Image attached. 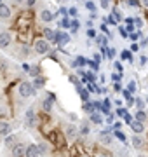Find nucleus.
<instances>
[{"label":"nucleus","instance_id":"57","mask_svg":"<svg viewBox=\"0 0 148 157\" xmlns=\"http://www.w3.org/2000/svg\"><path fill=\"white\" fill-rule=\"evenodd\" d=\"M26 4H28V6H33V4H35V0H26Z\"/></svg>","mask_w":148,"mask_h":157},{"label":"nucleus","instance_id":"11","mask_svg":"<svg viewBox=\"0 0 148 157\" xmlns=\"http://www.w3.org/2000/svg\"><path fill=\"white\" fill-rule=\"evenodd\" d=\"M77 91H79L80 98H82L84 101H87V100H89V91H87V89H84V87H82L80 84H77Z\"/></svg>","mask_w":148,"mask_h":157},{"label":"nucleus","instance_id":"54","mask_svg":"<svg viewBox=\"0 0 148 157\" xmlns=\"http://www.w3.org/2000/svg\"><path fill=\"white\" fill-rule=\"evenodd\" d=\"M101 30H103L106 35H108V28H106V25H101Z\"/></svg>","mask_w":148,"mask_h":157},{"label":"nucleus","instance_id":"15","mask_svg":"<svg viewBox=\"0 0 148 157\" xmlns=\"http://www.w3.org/2000/svg\"><path fill=\"white\" fill-rule=\"evenodd\" d=\"M82 110L91 115V113L94 112V103H91V101H86V103H84V107H82Z\"/></svg>","mask_w":148,"mask_h":157},{"label":"nucleus","instance_id":"3","mask_svg":"<svg viewBox=\"0 0 148 157\" xmlns=\"http://www.w3.org/2000/svg\"><path fill=\"white\" fill-rule=\"evenodd\" d=\"M24 152H26V145H23V143H16L12 147V157H23Z\"/></svg>","mask_w":148,"mask_h":157},{"label":"nucleus","instance_id":"18","mask_svg":"<svg viewBox=\"0 0 148 157\" xmlns=\"http://www.w3.org/2000/svg\"><path fill=\"white\" fill-rule=\"evenodd\" d=\"M44 35H46V39H47V40L54 42V32H52L51 28H44Z\"/></svg>","mask_w":148,"mask_h":157},{"label":"nucleus","instance_id":"17","mask_svg":"<svg viewBox=\"0 0 148 157\" xmlns=\"http://www.w3.org/2000/svg\"><path fill=\"white\" fill-rule=\"evenodd\" d=\"M132 147L134 148H141L143 147V138H139V136H132Z\"/></svg>","mask_w":148,"mask_h":157},{"label":"nucleus","instance_id":"31","mask_svg":"<svg viewBox=\"0 0 148 157\" xmlns=\"http://www.w3.org/2000/svg\"><path fill=\"white\" fill-rule=\"evenodd\" d=\"M82 124H84V126L80 128V135H84V136H86L87 133H89V128H87V124H86V122H82Z\"/></svg>","mask_w":148,"mask_h":157},{"label":"nucleus","instance_id":"16","mask_svg":"<svg viewBox=\"0 0 148 157\" xmlns=\"http://www.w3.org/2000/svg\"><path fill=\"white\" fill-rule=\"evenodd\" d=\"M91 122H94V124H103V115H101V113H94V112H92V113H91Z\"/></svg>","mask_w":148,"mask_h":157},{"label":"nucleus","instance_id":"8","mask_svg":"<svg viewBox=\"0 0 148 157\" xmlns=\"http://www.w3.org/2000/svg\"><path fill=\"white\" fill-rule=\"evenodd\" d=\"M11 133V124L7 121H0V135H9Z\"/></svg>","mask_w":148,"mask_h":157},{"label":"nucleus","instance_id":"55","mask_svg":"<svg viewBox=\"0 0 148 157\" xmlns=\"http://www.w3.org/2000/svg\"><path fill=\"white\" fill-rule=\"evenodd\" d=\"M115 89H117V91H120V89H122V86H120L119 82H115Z\"/></svg>","mask_w":148,"mask_h":157},{"label":"nucleus","instance_id":"32","mask_svg":"<svg viewBox=\"0 0 148 157\" xmlns=\"http://www.w3.org/2000/svg\"><path fill=\"white\" fill-rule=\"evenodd\" d=\"M68 80L72 82V84H75V86H77V84H80V82H79V77H77V75H70V77H68Z\"/></svg>","mask_w":148,"mask_h":157},{"label":"nucleus","instance_id":"52","mask_svg":"<svg viewBox=\"0 0 148 157\" xmlns=\"http://www.w3.org/2000/svg\"><path fill=\"white\" fill-rule=\"evenodd\" d=\"M23 70L28 73V72H30V65H26V63H24V65H23Z\"/></svg>","mask_w":148,"mask_h":157},{"label":"nucleus","instance_id":"9","mask_svg":"<svg viewBox=\"0 0 148 157\" xmlns=\"http://www.w3.org/2000/svg\"><path fill=\"white\" fill-rule=\"evenodd\" d=\"M131 128H132V131H134L136 135H141L143 129H145V126H143V122H138V121H134V122H131Z\"/></svg>","mask_w":148,"mask_h":157},{"label":"nucleus","instance_id":"33","mask_svg":"<svg viewBox=\"0 0 148 157\" xmlns=\"http://www.w3.org/2000/svg\"><path fill=\"white\" fill-rule=\"evenodd\" d=\"M115 136H117L120 141H125V138H127V136H125L124 133H120V131H115Z\"/></svg>","mask_w":148,"mask_h":157},{"label":"nucleus","instance_id":"5","mask_svg":"<svg viewBox=\"0 0 148 157\" xmlns=\"http://www.w3.org/2000/svg\"><path fill=\"white\" fill-rule=\"evenodd\" d=\"M24 122H26V126H28V128H35V113H33V110H31V108H30V110H26Z\"/></svg>","mask_w":148,"mask_h":157},{"label":"nucleus","instance_id":"48","mask_svg":"<svg viewBox=\"0 0 148 157\" xmlns=\"http://www.w3.org/2000/svg\"><path fill=\"white\" fill-rule=\"evenodd\" d=\"M101 61V56L99 54H94V63H99Z\"/></svg>","mask_w":148,"mask_h":157},{"label":"nucleus","instance_id":"41","mask_svg":"<svg viewBox=\"0 0 148 157\" xmlns=\"http://www.w3.org/2000/svg\"><path fill=\"white\" fill-rule=\"evenodd\" d=\"M106 21H108V23H110V25H117V21H115V17H113V16H112V14H110V16H108V17H106Z\"/></svg>","mask_w":148,"mask_h":157},{"label":"nucleus","instance_id":"44","mask_svg":"<svg viewBox=\"0 0 148 157\" xmlns=\"http://www.w3.org/2000/svg\"><path fill=\"white\" fill-rule=\"evenodd\" d=\"M70 16H77V14H79V12H77V9H75V7H72V9H70Z\"/></svg>","mask_w":148,"mask_h":157},{"label":"nucleus","instance_id":"53","mask_svg":"<svg viewBox=\"0 0 148 157\" xmlns=\"http://www.w3.org/2000/svg\"><path fill=\"white\" fill-rule=\"evenodd\" d=\"M89 65H91V67L94 68V70H98V63H94V61H89Z\"/></svg>","mask_w":148,"mask_h":157},{"label":"nucleus","instance_id":"38","mask_svg":"<svg viewBox=\"0 0 148 157\" xmlns=\"http://www.w3.org/2000/svg\"><path fill=\"white\" fill-rule=\"evenodd\" d=\"M70 26H72V30H73V32H77V28H79V21H77V19H75V21H72V23H70Z\"/></svg>","mask_w":148,"mask_h":157},{"label":"nucleus","instance_id":"50","mask_svg":"<svg viewBox=\"0 0 148 157\" xmlns=\"http://www.w3.org/2000/svg\"><path fill=\"white\" fill-rule=\"evenodd\" d=\"M101 7L106 9V7H108V0H101Z\"/></svg>","mask_w":148,"mask_h":157},{"label":"nucleus","instance_id":"42","mask_svg":"<svg viewBox=\"0 0 148 157\" xmlns=\"http://www.w3.org/2000/svg\"><path fill=\"white\" fill-rule=\"evenodd\" d=\"M129 39H131V40H138V39H139V33H134V32H132V33L129 35Z\"/></svg>","mask_w":148,"mask_h":157},{"label":"nucleus","instance_id":"27","mask_svg":"<svg viewBox=\"0 0 148 157\" xmlns=\"http://www.w3.org/2000/svg\"><path fill=\"white\" fill-rule=\"evenodd\" d=\"M112 16L115 17V21L119 23L120 19H122V16H120V12H119V9H113V12H112Z\"/></svg>","mask_w":148,"mask_h":157},{"label":"nucleus","instance_id":"10","mask_svg":"<svg viewBox=\"0 0 148 157\" xmlns=\"http://www.w3.org/2000/svg\"><path fill=\"white\" fill-rule=\"evenodd\" d=\"M40 19H42V21H46V23H49V21L54 19V14H52L51 11H42V12H40Z\"/></svg>","mask_w":148,"mask_h":157},{"label":"nucleus","instance_id":"58","mask_svg":"<svg viewBox=\"0 0 148 157\" xmlns=\"http://www.w3.org/2000/svg\"><path fill=\"white\" fill-rule=\"evenodd\" d=\"M143 6H146V7H148V0H143Z\"/></svg>","mask_w":148,"mask_h":157},{"label":"nucleus","instance_id":"24","mask_svg":"<svg viewBox=\"0 0 148 157\" xmlns=\"http://www.w3.org/2000/svg\"><path fill=\"white\" fill-rule=\"evenodd\" d=\"M106 40H108V37H106V35H99V37H96V42L99 45H105V44H106Z\"/></svg>","mask_w":148,"mask_h":157},{"label":"nucleus","instance_id":"49","mask_svg":"<svg viewBox=\"0 0 148 157\" xmlns=\"http://www.w3.org/2000/svg\"><path fill=\"white\" fill-rule=\"evenodd\" d=\"M112 78H113L115 82H119V80H120V75H117V73H113V75H112Z\"/></svg>","mask_w":148,"mask_h":157},{"label":"nucleus","instance_id":"6","mask_svg":"<svg viewBox=\"0 0 148 157\" xmlns=\"http://www.w3.org/2000/svg\"><path fill=\"white\" fill-rule=\"evenodd\" d=\"M9 44H11V35L7 32H2L0 33V47H7Z\"/></svg>","mask_w":148,"mask_h":157},{"label":"nucleus","instance_id":"29","mask_svg":"<svg viewBox=\"0 0 148 157\" xmlns=\"http://www.w3.org/2000/svg\"><path fill=\"white\" fill-rule=\"evenodd\" d=\"M134 103H136L138 110H143V108H145V101H143V100H139V98H138V100H134Z\"/></svg>","mask_w":148,"mask_h":157},{"label":"nucleus","instance_id":"47","mask_svg":"<svg viewBox=\"0 0 148 157\" xmlns=\"http://www.w3.org/2000/svg\"><path fill=\"white\" fill-rule=\"evenodd\" d=\"M127 4H129V6H132V7H136L138 6V0H127Z\"/></svg>","mask_w":148,"mask_h":157},{"label":"nucleus","instance_id":"13","mask_svg":"<svg viewBox=\"0 0 148 157\" xmlns=\"http://www.w3.org/2000/svg\"><path fill=\"white\" fill-rule=\"evenodd\" d=\"M9 16H11V9H9L7 6H4V4H2V6H0V17L7 19Z\"/></svg>","mask_w":148,"mask_h":157},{"label":"nucleus","instance_id":"43","mask_svg":"<svg viewBox=\"0 0 148 157\" xmlns=\"http://www.w3.org/2000/svg\"><path fill=\"white\" fill-rule=\"evenodd\" d=\"M117 115H120V117H122V115H125V110H124V108H117Z\"/></svg>","mask_w":148,"mask_h":157},{"label":"nucleus","instance_id":"19","mask_svg":"<svg viewBox=\"0 0 148 157\" xmlns=\"http://www.w3.org/2000/svg\"><path fill=\"white\" fill-rule=\"evenodd\" d=\"M42 107H44V110H46V112H51V110H52V101L47 98V100L42 101Z\"/></svg>","mask_w":148,"mask_h":157},{"label":"nucleus","instance_id":"60","mask_svg":"<svg viewBox=\"0 0 148 157\" xmlns=\"http://www.w3.org/2000/svg\"><path fill=\"white\" fill-rule=\"evenodd\" d=\"M0 6H2V0H0Z\"/></svg>","mask_w":148,"mask_h":157},{"label":"nucleus","instance_id":"59","mask_svg":"<svg viewBox=\"0 0 148 157\" xmlns=\"http://www.w3.org/2000/svg\"><path fill=\"white\" fill-rule=\"evenodd\" d=\"M14 2H23V0H14Z\"/></svg>","mask_w":148,"mask_h":157},{"label":"nucleus","instance_id":"34","mask_svg":"<svg viewBox=\"0 0 148 157\" xmlns=\"http://www.w3.org/2000/svg\"><path fill=\"white\" fill-rule=\"evenodd\" d=\"M21 52H23V56H30V47L28 45H23L21 47Z\"/></svg>","mask_w":148,"mask_h":157},{"label":"nucleus","instance_id":"36","mask_svg":"<svg viewBox=\"0 0 148 157\" xmlns=\"http://www.w3.org/2000/svg\"><path fill=\"white\" fill-rule=\"evenodd\" d=\"M132 23L136 25L138 28H141V26H143V19H141V17H136V19H134V21H132Z\"/></svg>","mask_w":148,"mask_h":157},{"label":"nucleus","instance_id":"39","mask_svg":"<svg viewBox=\"0 0 148 157\" xmlns=\"http://www.w3.org/2000/svg\"><path fill=\"white\" fill-rule=\"evenodd\" d=\"M86 7L89 9V11H96V6H94L92 2H87V4H86Z\"/></svg>","mask_w":148,"mask_h":157},{"label":"nucleus","instance_id":"26","mask_svg":"<svg viewBox=\"0 0 148 157\" xmlns=\"http://www.w3.org/2000/svg\"><path fill=\"white\" fill-rule=\"evenodd\" d=\"M86 58H82V56H79L77 58V61H75V65H77V67H84V65H86Z\"/></svg>","mask_w":148,"mask_h":157},{"label":"nucleus","instance_id":"22","mask_svg":"<svg viewBox=\"0 0 148 157\" xmlns=\"http://www.w3.org/2000/svg\"><path fill=\"white\" fill-rule=\"evenodd\" d=\"M30 75H31V77H35V78H37V77H40V68L39 67H30Z\"/></svg>","mask_w":148,"mask_h":157},{"label":"nucleus","instance_id":"12","mask_svg":"<svg viewBox=\"0 0 148 157\" xmlns=\"http://www.w3.org/2000/svg\"><path fill=\"white\" fill-rule=\"evenodd\" d=\"M33 89H42V87H44V86H46V78H42V77H37L33 80Z\"/></svg>","mask_w":148,"mask_h":157},{"label":"nucleus","instance_id":"35","mask_svg":"<svg viewBox=\"0 0 148 157\" xmlns=\"http://www.w3.org/2000/svg\"><path fill=\"white\" fill-rule=\"evenodd\" d=\"M59 26H61V28H68V26H70V21L66 19V17H65V19H63V21L59 23Z\"/></svg>","mask_w":148,"mask_h":157},{"label":"nucleus","instance_id":"4","mask_svg":"<svg viewBox=\"0 0 148 157\" xmlns=\"http://www.w3.org/2000/svg\"><path fill=\"white\" fill-rule=\"evenodd\" d=\"M54 42L56 44H66V42H70V35L61 33V32H54Z\"/></svg>","mask_w":148,"mask_h":157},{"label":"nucleus","instance_id":"20","mask_svg":"<svg viewBox=\"0 0 148 157\" xmlns=\"http://www.w3.org/2000/svg\"><path fill=\"white\" fill-rule=\"evenodd\" d=\"M37 148H39V155H46L47 150H49V147H47L46 143H40V145H37Z\"/></svg>","mask_w":148,"mask_h":157},{"label":"nucleus","instance_id":"45","mask_svg":"<svg viewBox=\"0 0 148 157\" xmlns=\"http://www.w3.org/2000/svg\"><path fill=\"white\" fill-rule=\"evenodd\" d=\"M115 68H117L119 72H122V70H124V68H122V63H120V61H117V63H115Z\"/></svg>","mask_w":148,"mask_h":157},{"label":"nucleus","instance_id":"28","mask_svg":"<svg viewBox=\"0 0 148 157\" xmlns=\"http://www.w3.org/2000/svg\"><path fill=\"white\" fill-rule=\"evenodd\" d=\"M105 56L112 59V58L115 56V49H113V47H108V49H106V54H105Z\"/></svg>","mask_w":148,"mask_h":157},{"label":"nucleus","instance_id":"1","mask_svg":"<svg viewBox=\"0 0 148 157\" xmlns=\"http://www.w3.org/2000/svg\"><path fill=\"white\" fill-rule=\"evenodd\" d=\"M19 94L23 96V98L33 96L35 89H33V86H31V82H21V84H19Z\"/></svg>","mask_w":148,"mask_h":157},{"label":"nucleus","instance_id":"51","mask_svg":"<svg viewBox=\"0 0 148 157\" xmlns=\"http://www.w3.org/2000/svg\"><path fill=\"white\" fill-rule=\"evenodd\" d=\"M132 30H134V26H132V25H127V28H125V32H131V33H132Z\"/></svg>","mask_w":148,"mask_h":157},{"label":"nucleus","instance_id":"14","mask_svg":"<svg viewBox=\"0 0 148 157\" xmlns=\"http://www.w3.org/2000/svg\"><path fill=\"white\" fill-rule=\"evenodd\" d=\"M66 136H68L70 140L77 136V129H75V126H73V124H68V128H66Z\"/></svg>","mask_w":148,"mask_h":157},{"label":"nucleus","instance_id":"7","mask_svg":"<svg viewBox=\"0 0 148 157\" xmlns=\"http://www.w3.org/2000/svg\"><path fill=\"white\" fill-rule=\"evenodd\" d=\"M24 155L26 157H39V148H37V145H28L26 147Z\"/></svg>","mask_w":148,"mask_h":157},{"label":"nucleus","instance_id":"37","mask_svg":"<svg viewBox=\"0 0 148 157\" xmlns=\"http://www.w3.org/2000/svg\"><path fill=\"white\" fill-rule=\"evenodd\" d=\"M122 96H124L125 100H129V98H132V94H131V93H129L127 89H122Z\"/></svg>","mask_w":148,"mask_h":157},{"label":"nucleus","instance_id":"2","mask_svg":"<svg viewBox=\"0 0 148 157\" xmlns=\"http://www.w3.org/2000/svg\"><path fill=\"white\" fill-rule=\"evenodd\" d=\"M47 51H49L47 40H37V42H35V52H37V54H46Z\"/></svg>","mask_w":148,"mask_h":157},{"label":"nucleus","instance_id":"25","mask_svg":"<svg viewBox=\"0 0 148 157\" xmlns=\"http://www.w3.org/2000/svg\"><path fill=\"white\" fill-rule=\"evenodd\" d=\"M120 58H122V59H129V61H132L131 52H129V51H122V54H120Z\"/></svg>","mask_w":148,"mask_h":157},{"label":"nucleus","instance_id":"23","mask_svg":"<svg viewBox=\"0 0 148 157\" xmlns=\"http://www.w3.org/2000/svg\"><path fill=\"white\" fill-rule=\"evenodd\" d=\"M14 141H16V136H14V135H7V138H6V147H12V145H14Z\"/></svg>","mask_w":148,"mask_h":157},{"label":"nucleus","instance_id":"56","mask_svg":"<svg viewBox=\"0 0 148 157\" xmlns=\"http://www.w3.org/2000/svg\"><path fill=\"white\" fill-rule=\"evenodd\" d=\"M131 51H138V44H132L131 45Z\"/></svg>","mask_w":148,"mask_h":157},{"label":"nucleus","instance_id":"21","mask_svg":"<svg viewBox=\"0 0 148 157\" xmlns=\"http://www.w3.org/2000/svg\"><path fill=\"white\" fill-rule=\"evenodd\" d=\"M136 121L138 122H145V121H146V113L143 112V110H138L136 112Z\"/></svg>","mask_w":148,"mask_h":157},{"label":"nucleus","instance_id":"46","mask_svg":"<svg viewBox=\"0 0 148 157\" xmlns=\"http://www.w3.org/2000/svg\"><path fill=\"white\" fill-rule=\"evenodd\" d=\"M120 35H122L124 39H125V37H129V33H127V32H125V30L122 28V26H120Z\"/></svg>","mask_w":148,"mask_h":157},{"label":"nucleus","instance_id":"30","mask_svg":"<svg viewBox=\"0 0 148 157\" xmlns=\"http://www.w3.org/2000/svg\"><path fill=\"white\" fill-rule=\"evenodd\" d=\"M127 91H129V93H134V91H136V82H134V80H131V82H129Z\"/></svg>","mask_w":148,"mask_h":157},{"label":"nucleus","instance_id":"40","mask_svg":"<svg viewBox=\"0 0 148 157\" xmlns=\"http://www.w3.org/2000/svg\"><path fill=\"white\" fill-rule=\"evenodd\" d=\"M87 37H91V39H94V37H96V32H94L92 28H89V30H87Z\"/></svg>","mask_w":148,"mask_h":157}]
</instances>
